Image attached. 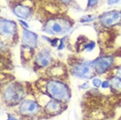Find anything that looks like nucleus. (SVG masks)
Here are the masks:
<instances>
[{"instance_id": "1", "label": "nucleus", "mask_w": 121, "mask_h": 120, "mask_svg": "<svg viewBox=\"0 0 121 120\" xmlns=\"http://www.w3.org/2000/svg\"><path fill=\"white\" fill-rule=\"evenodd\" d=\"M46 94L52 99L62 103H68L71 97V92L67 84L56 79H51L46 83Z\"/></svg>"}, {"instance_id": "2", "label": "nucleus", "mask_w": 121, "mask_h": 120, "mask_svg": "<svg viewBox=\"0 0 121 120\" xmlns=\"http://www.w3.org/2000/svg\"><path fill=\"white\" fill-rule=\"evenodd\" d=\"M73 27V22L66 18H51L43 24V30L49 35L65 36Z\"/></svg>"}, {"instance_id": "3", "label": "nucleus", "mask_w": 121, "mask_h": 120, "mask_svg": "<svg viewBox=\"0 0 121 120\" xmlns=\"http://www.w3.org/2000/svg\"><path fill=\"white\" fill-rule=\"evenodd\" d=\"M25 96V90L22 84L12 83L5 86L2 92V99L5 103L9 106L18 105L24 99Z\"/></svg>"}, {"instance_id": "4", "label": "nucleus", "mask_w": 121, "mask_h": 120, "mask_svg": "<svg viewBox=\"0 0 121 120\" xmlns=\"http://www.w3.org/2000/svg\"><path fill=\"white\" fill-rule=\"evenodd\" d=\"M18 112L23 118L32 119L34 117H37L38 115H40V113L43 112V108L36 100L23 99L19 103Z\"/></svg>"}, {"instance_id": "5", "label": "nucleus", "mask_w": 121, "mask_h": 120, "mask_svg": "<svg viewBox=\"0 0 121 120\" xmlns=\"http://www.w3.org/2000/svg\"><path fill=\"white\" fill-rule=\"evenodd\" d=\"M70 73L73 77H77L79 79H93L95 77L96 73L94 69L90 65L89 61L88 62H76L71 65L70 67Z\"/></svg>"}, {"instance_id": "6", "label": "nucleus", "mask_w": 121, "mask_h": 120, "mask_svg": "<svg viewBox=\"0 0 121 120\" xmlns=\"http://www.w3.org/2000/svg\"><path fill=\"white\" fill-rule=\"evenodd\" d=\"M90 65L94 69L95 73L98 75H104L113 67L115 63V57L112 55H104L97 57L96 59L89 61Z\"/></svg>"}, {"instance_id": "7", "label": "nucleus", "mask_w": 121, "mask_h": 120, "mask_svg": "<svg viewBox=\"0 0 121 120\" xmlns=\"http://www.w3.org/2000/svg\"><path fill=\"white\" fill-rule=\"evenodd\" d=\"M17 33L18 26L16 22L3 18L0 20V34H1L2 40L5 39L7 42V40L13 39L15 36H17Z\"/></svg>"}, {"instance_id": "8", "label": "nucleus", "mask_w": 121, "mask_h": 120, "mask_svg": "<svg viewBox=\"0 0 121 120\" xmlns=\"http://www.w3.org/2000/svg\"><path fill=\"white\" fill-rule=\"evenodd\" d=\"M100 25L106 28L117 26L121 23V10H110L98 16Z\"/></svg>"}, {"instance_id": "9", "label": "nucleus", "mask_w": 121, "mask_h": 120, "mask_svg": "<svg viewBox=\"0 0 121 120\" xmlns=\"http://www.w3.org/2000/svg\"><path fill=\"white\" fill-rule=\"evenodd\" d=\"M53 62V57H52L51 51L47 48L42 49L34 57V64L38 69H47L51 65Z\"/></svg>"}, {"instance_id": "10", "label": "nucleus", "mask_w": 121, "mask_h": 120, "mask_svg": "<svg viewBox=\"0 0 121 120\" xmlns=\"http://www.w3.org/2000/svg\"><path fill=\"white\" fill-rule=\"evenodd\" d=\"M22 45L24 47L35 49L38 46V35L35 32L23 28L22 31Z\"/></svg>"}, {"instance_id": "11", "label": "nucleus", "mask_w": 121, "mask_h": 120, "mask_svg": "<svg viewBox=\"0 0 121 120\" xmlns=\"http://www.w3.org/2000/svg\"><path fill=\"white\" fill-rule=\"evenodd\" d=\"M63 110H64V107L62 106V103L51 99L46 103L43 112L49 116H56V115H59Z\"/></svg>"}, {"instance_id": "12", "label": "nucleus", "mask_w": 121, "mask_h": 120, "mask_svg": "<svg viewBox=\"0 0 121 120\" xmlns=\"http://www.w3.org/2000/svg\"><path fill=\"white\" fill-rule=\"evenodd\" d=\"M13 13L20 19H28L32 16V9L22 3H16L13 5Z\"/></svg>"}, {"instance_id": "13", "label": "nucleus", "mask_w": 121, "mask_h": 120, "mask_svg": "<svg viewBox=\"0 0 121 120\" xmlns=\"http://www.w3.org/2000/svg\"><path fill=\"white\" fill-rule=\"evenodd\" d=\"M110 80V88L112 90V93L121 94V79L117 76H113L109 79Z\"/></svg>"}, {"instance_id": "14", "label": "nucleus", "mask_w": 121, "mask_h": 120, "mask_svg": "<svg viewBox=\"0 0 121 120\" xmlns=\"http://www.w3.org/2000/svg\"><path fill=\"white\" fill-rule=\"evenodd\" d=\"M96 19H98V17L95 15H87L80 19V23H91V22L95 21Z\"/></svg>"}, {"instance_id": "15", "label": "nucleus", "mask_w": 121, "mask_h": 120, "mask_svg": "<svg viewBox=\"0 0 121 120\" xmlns=\"http://www.w3.org/2000/svg\"><path fill=\"white\" fill-rule=\"evenodd\" d=\"M43 39H46L47 42L50 43L52 47H56V48L58 47V43H59V42H60V39H58L57 37H54V39H49V37H47V36H43Z\"/></svg>"}, {"instance_id": "16", "label": "nucleus", "mask_w": 121, "mask_h": 120, "mask_svg": "<svg viewBox=\"0 0 121 120\" xmlns=\"http://www.w3.org/2000/svg\"><path fill=\"white\" fill-rule=\"evenodd\" d=\"M94 48H95V43H94V42H89V43H85L83 50L86 51V52H91Z\"/></svg>"}, {"instance_id": "17", "label": "nucleus", "mask_w": 121, "mask_h": 120, "mask_svg": "<svg viewBox=\"0 0 121 120\" xmlns=\"http://www.w3.org/2000/svg\"><path fill=\"white\" fill-rule=\"evenodd\" d=\"M101 84H103V81H101L99 78H93L92 79V85L94 86L95 88L101 87Z\"/></svg>"}, {"instance_id": "18", "label": "nucleus", "mask_w": 121, "mask_h": 120, "mask_svg": "<svg viewBox=\"0 0 121 120\" xmlns=\"http://www.w3.org/2000/svg\"><path fill=\"white\" fill-rule=\"evenodd\" d=\"M65 39H66V36H63L62 39H60V42H59L60 45H58V47H57V50L58 51H61V50L64 49V47H65Z\"/></svg>"}, {"instance_id": "19", "label": "nucleus", "mask_w": 121, "mask_h": 120, "mask_svg": "<svg viewBox=\"0 0 121 120\" xmlns=\"http://www.w3.org/2000/svg\"><path fill=\"white\" fill-rule=\"evenodd\" d=\"M98 1H99V0H87V7L88 9L94 7L95 5H97Z\"/></svg>"}, {"instance_id": "20", "label": "nucleus", "mask_w": 121, "mask_h": 120, "mask_svg": "<svg viewBox=\"0 0 121 120\" xmlns=\"http://www.w3.org/2000/svg\"><path fill=\"white\" fill-rule=\"evenodd\" d=\"M110 80H106V81H103V84H101V88L104 89H108L110 88Z\"/></svg>"}, {"instance_id": "21", "label": "nucleus", "mask_w": 121, "mask_h": 120, "mask_svg": "<svg viewBox=\"0 0 121 120\" xmlns=\"http://www.w3.org/2000/svg\"><path fill=\"white\" fill-rule=\"evenodd\" d=\"M19 23L21 24V25H22V27H23V28H25V29H28L29 25H28V23H26L25 21H23V20H22V19H20V20H19Z\"/></svg>"}, {"instance_id": "22", "label": "nucleus", "mask_w": 121, "mask_h": 120, "mask_svg": "<svg viewBox=\"0 0 121 120\" xmlns=\"http://www.w3.org/2000/svg\"><path fill=\"white\" fill-rule=\"evenodd\" d=\"M115 76H117L118 78L121 79V66L116 67V72H115Z\"/></svg>"}, {"instance_id": "23", "label": "nucleus", "mask_w": 121, "mask_h": 120, "mask_svg": "<svg viewBox=\"0 0 121 120\" xmlns=\"http://www.w3.org/2000/svg\"><path fill=\"white\" fill-rule=\"evenodd\" d=\"M120 0H107V3L108 5H114V4H117Z\"/></svg>"}, {"instance_id": "24", "label": "nucleus", "mask_w": 121, "mask_h": 120, "mask_svg": "<svg viewBox=\"0 0 121 120\" xmlns=\"http://www.w3.org/2000/svg\"><path fill=\"white\" fill-rule=\"evenodd\" d=\"M6 120H21V119H19V118H17V117H15V116L9 114V115H7V119Z\"/></svg>"}, {"instance_id": "25", "label": "nucleus", "mask_w": 121, "mask_h": 120, "mask_svg": "<svg viewBox=\"0 0 121 120\" xmlns=\"http://www.w3.org/2000/svg\"><path fill=\"white\" fill-rule=\"evenodd\" d=\"M60 2H62V3H65V4H69L73 0H59Z\"/></svg>"}, {"instance_id": "26", "label": "nucleus", "mask_w": 121, "mask_h": 120, "mask_svg": "<svg viewBox=\"0 0 121 120\" xmlns=\"http://www.w3.org/2000/svg\"><path fill=\"white\" fill-rule=\"evenodd\" d=\"M87 85H88V84H86V83L83 84V86H82V88H87V87H88Z\"/></svg>"}]
</instances>
